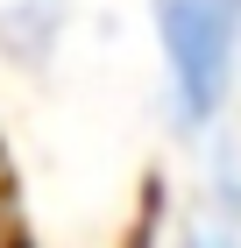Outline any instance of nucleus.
Wrapping results in <instances>:
<instances>
[{
    "mask_svg": "<svg viewBox=\"0 0 241 248\" xmlns=\"http://www.w3.org/2000/svg\"><path fill=\"white\" fill-rule=\"evenodd\" d=\"M185 248H234V234H220V227H206V234H192Z\"/></svg>",
    "mask_w": 241,
    "mask_h": 248,
    "instance_id": "f03ea898",
    "label": "nucleus"
},
{
    "mask_svg": "<svg viewBox=\"0 0 241 248\" xmlns=\"http://www.w3.org/2000/svg\"><path fill=\"white\" fill-rule=\"evenodd\" d=\"M156 29L185 121H213L241 57V0H156Z\"/></svg>",
    "mask_w": 241,
    "mask_h": 248,
    "instance_id": "f257e3e1",
    "label": "nucleus"
}]
</instances>
